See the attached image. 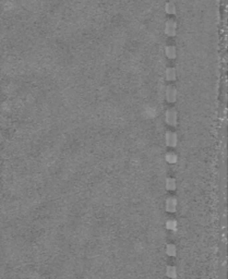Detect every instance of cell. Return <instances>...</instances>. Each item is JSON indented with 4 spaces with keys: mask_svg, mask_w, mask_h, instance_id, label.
<instances>
[{
    "mask_svg": "<svg viewBox=\"0 0 228 279\" xmlns=\"http://www.w3.org/2000/svg\"><path fill=\"white\" fill-rule=\"evenodd\" d=\"M165 121L167 124L171 127H176L178 123V113L175 109H168L165 113Z\"/></svg>",
    "mask_w": 228,
    "mask_h": 279,
    "instance_id": "obj_1",
    "label": "cell"
},
{
    "mask_svg": "<svg viewBox=\"0 0 228 279\" xmlns=\"http://www.w3.org/2000/svg\"><path fill=\"white\" fill-rule=\"evenodd\" d=\"M165 77L166 80H168V81H175L176 77H177V71H176L175 68H167L165 72Z\"/></svg>",
    "mask_w": 228,
    "mask_h": 279,
    "instance_id": "obj_6",
    "label": "cell"
},
{
    "mask_svg": "<svg viewBox=\"0 0 228 279\" xmlns=\"http://www.w3.org/2000/svg\"><path fill=\"white\" fill-rule=\"evenodd\" d=\"M165 95H166L167 101H169V103H175V101L177 100V96H178L177 88H176L175 86H173V85H169V86H167V88H166Z\"/></svg>",
    "mask_w": 228,
    "mask_h": 279,
    "instance_id": "obj_2",
    "label": "cell"
},
{
    "mask_svg": "<svg viewBox=\"0 0 228 279\" xmlns=\"http://www.w3.org/2000/svg\"><path fill=\"white\" fill-rule=\"evenodd\" d=\"M166 275L169 278H177V268H176V266H168L166 268Z\"/></svg>",
    "mask_w": 228,
    "mask_h": 279,
    "instance_id": "obj_10",
    "label": "cell"
},
{
    "mask_svg": "<svg viewBox=\"0 0 228 279\" xmlns=\"http://www.w3.org/2000/svg\"><path fill=\"white\" fill-rule=\"evenodd\" d=\"M165 208L169 213L176 212V209H177V200L175 197H168L165 203Z\"/></svg>",
    "mask_w": 228,
    "mask_h": 279,
    "instance_id": "obj_5",
    "label": "cell"
},
{
    "mask_svg": "<svg viewBox=\"0 0 228 279\" xmlns=\"http://www.w3.org/2000/svg\"><path fill=\"white\" fill-rule=\"evenodd\" d=\"M165 34L168 36H175L177 34V23L173 20H169V21L166 22L165 24Z\"/></svg>",
    "mask_w": 228,
    "mask_h": 279,
    "instance_id": "obj_3",
    "label": "cell"
},
{
    "mask_svg": "<svg viewBox=\"0 0 228 279\" xmlns=\"http://www.w3.org/2000/svg\"><path fill=\"white\" fill-rule=\"evenodd\" d=\"M165 53L169 59H175L177 57V49L175 46H167L165 48Z\"/></svg>",
    "mask_w": 228,
    "mask_h": 279,
    "instance_id": "obj_7",
    "label": "cell"
},
{
    "mask_svg": "<svg viewBox=\"0 0 228 279\" xmlns=\"http://www.w3.org/2000/svg\"><path fill=\"white\" fill-rule=\"evenodd\" d=\"M166 253H167V255H169V256H175L176 253H177V249H176V246L175 244H167L166 246Z\"/></svg>",
    "mask_w": 228,
    "mask_h": 279,
    "instance_id": "obj_11",
    "label": "cell"
},
{
    "mask_svg": "<svg viewBox=\"0 0 228 279\" xmlns=\"http://www.w3.org/2000/svg\"><path fill=\"white\" fill-rule=\"evenodd\" d=\"M166 189L169 191H174L176 190V187H177V183H176V179L174 178H168L166 179Z\"/></svg>",
    "mask_w": 228,
    "mask_h": 279,
    "instance_id": "obj_9",
    "label": "cell"
},
{
    "mask_svg": "<svg viewBox=\"0 0 228 279\" xmlns=\"http://www.w3.org/2000/svg\"><path fill=\"white\" fill-rule=\"evenodd\" d=\"M166 144L169 147H176L178 143V135L175 132H167L165 136Z\"/></svg>",
    "mask_w": 228,
    "mask_h": 279,
    "instance_id": "obj_4",
    "label": "cell"
},
{
    "mask_svg": "<svg viewBox=\"0 0 228 279\" xmlns=\"http://www.w3.org/2000/svg\"><path fill=\"white\" fill-rule=\"evenodd\" d=\"M166 228L170 229V230H176V228H177V222L174 220V219L168 220V222H166Z\"/></svg>",
    "mask_w": 228,
    "mask_h": 279,
    "instance_id": "obj_13",
    "label": "cell"
},
{
    "mask_svg": "<svg viewBox=\"0 0 228 279\" xmlns=\"http://www.w3.org/2000/svg\"><path fill=\"white\" fill-rule=\"evenodd\" d=\"M165 10H166V12H167L168 14H175L176 11H177V8H176L175 1H173V0H171V1H169V2L166 3Z\"/></svg>",
    "mask_w": 228,
    "mask_h": 279,
    "instance_id": "obj_8",
    "label": "cell"
},
{
    "mask_svg": "<svg viewBox=\"0 0 228 279\" xmlns=\"http://www.w3.org/2000/svg\"><path fill=\"white\" fill-rule=\"evenodd\" d=\"M166 160H167L169 164H175V163H177L178 157H177V155L174 154V153H168V154L166 155Z\"/></svg>",
    "mask_w": 228,
    "mask_h": 279,
    "instance_id": "obj_12",
    "label": "cell"
}]
</instances>
